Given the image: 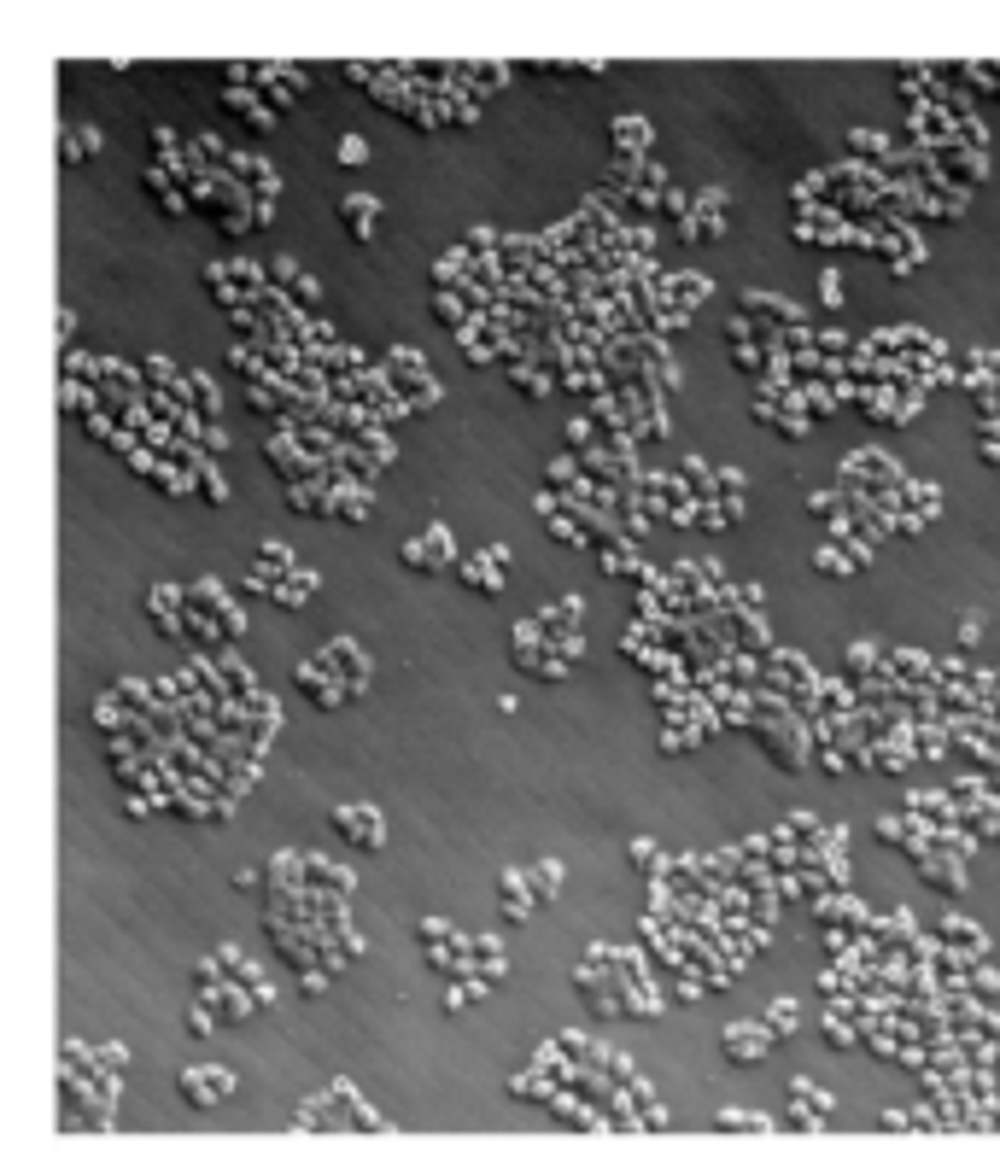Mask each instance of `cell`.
I'll use <instances>...</instances> for the list:
<instances>
[{
  "label": "cell",
  "mask_w": 1000,
  "mask_h": 1151,
  "mask_svg": "<svg viewBox=\"0 0 1000 1151\" xmlns=\"http://www.w3.org/2000/svg\"><path fill=\"white\" fill-rule=\"evenodd\" d=\"M726 1047L737 1052V1064H755V1052H761V1047H767V1034H749V1029H732V1034H726Z\"/></svg>",
  "instance_id": "1"
},
{
  "label": "cell",
  "mask_w": 1000,
  "mask_h": 1151,
  "mask_svg": "<svg viewBox=\"0 0 1000 1151\" xmlns=\"http://www.w3.org/2000/svg\"><path fill=\"white\" fill-rule=\"evenodd\" d=\"M234 1082L229 1075H182V1093H199V1099H211V1093H229Z\"/></svg>",
  "instance_id": "2"
}]
</instances>
